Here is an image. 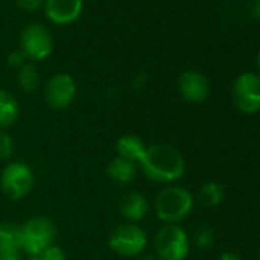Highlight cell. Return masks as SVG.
Here are the masks:
<instances>
[{
	"instance_id": "7c38bea8",
	"label": "cell",
	"mask_w": 260,
	"mask_h": 260,
	"mask_svg": "<svg viewBox=\"0 0 260 260\" xmlns=\"http://www.w3.org/2000/svg\"><path fill=\"white\" fill-rule=\"evenodd\" d=\"M118 207H119L121 216L132 223L143 220L149 214V210H150V204L147 198L143 193L135 191V190L124 193L119 199Z\"/></svg>"
},
{
	"instance_id": "e0dca14e",
	"label": "cell",
	"mask_w": 260,
	"mask_h": 260,
	"mask_svg": "<svg viewBox=\"0 0 260 260\" xmlns=\"http://www.w3.org/2000/svg\"><path fill=\"white\" fill-rule=\"evenodd\" d=\"M0 248L22 251V228L11 222L0 223Z\"/></svg>"
},
{
	"instance_id": "3957f363",
	"label": "cell",
	"mask_w": 260,
	"mask_h": 260,
	"mask_svg": "<svg viewBox=\"0 0 260 260\" xmlns=\"http://www.w3.org/2000/svg\"><path fill=\"white\" fill-rule=\"evenodd\" d=\"M149 245L147 233L132 222L118 225L109 236V246L113 252L122 257H138Z\"/></svg>"
},
{
	"instance_id": "f546056e",
	"label": "cell",
	"mask_w": 260,
	"mask_h": 260,
	"mask_svg": "<svg viewBox=\"0 0 260 260\" xmlns=\"http://www.w3.org/2000/svg\"><path fill=\"white\" fill-rule=\"evenodd\" d=\"M257 66H258V69H260V51H258V55H257Z\"/></svg>"
},
{
	"instance_id": "30bf717a",
	"label": "cell",
	"mask_w": 260,
	"mask_h": 260,
	"mask_svg": "<svg viewBox=\"0 0 260 260\" xmlns=\"http://www.w3.org/2000/svg\"><path fill=\"white\" fill-rule=\"evenodd\" d=\"M178 89L181 96L191 104H201L210 95V83L207 77L198 71H185L181 74Z\"/></svg>"
},
{
	"instance_id": "f1b7e54d",
	"label": "cell",
	"mask_w": 260,
	"mask_h": 260,
	"mask_svg": "<svg viewBox=\"0 0 260 260\" xmlns=\"http://www.w3.org/2000/svg\"><path fill=\"white\" fill-rule=\"evenodd\" d=\"M28 260H40V257H39V255H29Z\"/></svg>"
},
{
	"instance_id": "8992f818",
	"label": "cell",
	"mask_w": 260,
	"mask_h": 260,
	"mask_svg": "<svg viewBox=\"0 0 260 260\" xmlns=\"http://www.w3.org/2000/svg\"><path fill=\"white\" fill-rule=\"evenodd\" d=\"M34 187V173L23 162H8L0 175V188L13 201L26 198Z\"/></svg>"
},
{
	"instance_id": "ac0fdd59",
	"label": "cell",
	"mask_w": 260,
	"mask_h": 260,
	"mask_svg": "<svg viewBox=\"0 0 260 260\" xmlns=\"http://www.w3.org/2000/svg\"><path fill=\"white\" fill-rule=\"evenodd\" d=\"M17 81H19V86L22 90L34 92V90H37V87L40 84V74L32 63H26L19 69Z\"/></svg>"
},
{
	"instance_id": "6da1fadb",
	"label": "cell",
	"mask_w": 260,
	"mask_h": 260,
	"mask_svg": "<svg viewBox=\"0 0 260 260\" xmlns=\"http://www.w3.org/2000/svg\"><path fill=\"white\" fill-rule=\"evenodd\" d=\"M140 167L150 181L158 184H173L184 176L185 159L176 147L158 143L147 146V152Z\"/></svg>"
},
{
	"instance_id": "277c9868",
	"label": "cell",
	"mask_w": 260,
	"mask_h": 260,
	"mask_svg": "<svg viewBox=\"0 0 260 260\" xmlns=\"http://www.w3.org/2000/svg\"><path fill=\"white\" fill-rule=\"evenodd\" d=\"M155 251L161 260H185L190 252L187 231L176 223L164 225L155 236Z\"/></svg>"
},
{
	"instance_id": "44dd1931",
	"label": "cell",
	"mask_w": 260,
	"mask_h": 260,
	"mask_svg": "<svg viewBox=\"0 0 260 260\" xmlns=\"http://www.w3.org/2000/svg\"><path fill=\"white\" fill-rule=\"evenodd\" d=\"M39 257L40 260H66V252L63 251V248L57 245H51Z\"/></svg>"
},
{
	"instance_id": "d4e9b609",
	"label": "cell",
	"mask_w": 260,
	"mask_h": 260,
	"mask_svg": "<svg viewBox=\"0 0 260 260\" xmlns=\"http://www.w3.org/2000/svg\"><path fill=\"white\" fill-rule=\"evenodd\" d=\"M146 83H147V75L146 74H138L134 78L132 87H134V90H140V89H143L146 86Z\"/></svg>"
},
{
	"instance_id": "603a6c76",
	"label": "cell",
	"mask_w": 260,
	"mask_h": 260,
	"mask_svg": "<svg viewBox=\"0 0 260 260\" xmlns=\"http://www.w3.org/2000/svg\"><path fill=\"white\" fill-rule=\"evenodd\" d=\"M42 5H43V0H17V7L26 13H34Z\"/></svg>"
},
{
	"instance_id": "7a4b0ae2",
	"label": "cell",
	"mask_w": 260,
	"mask_h": 260,
	"mask_svg": "<svg viewBox=\"0 0 260 260\" xmlns=\"http://www.w3.org/2000/svg\"><path fill=\"white\" fill-rule=\"evenodd\" d=\"M194 198L193 194L179 185H170L161 190L155 199L156 217L167 223H179L187 219L193 210Z\"/></svg>"
},
{
	"instance_id": "5bb4252c",
	"label": "cell",
	"mask_w": 260,
	"mask_h": 260,
	"mask_svg": "<svg viewBox=\"0 0 260 260\" xmlns=\"http://www.w3.org/2000/svg\"><path fill=\"white\" fill-rule=\"evenodd\" d=\"M106 175L110 181H113L116 184H121V185L130 184L137 178V164L116 156L107 164Z\"/></svg>"
},
{
	"instance_id": "5b68a950",
	"label": "cell",
	"mask_w": 260,
	"mask_h": 260,
	"mask_svg": "<svg viewBox=\"0 0 260 260\" xmlns=\"http://www.w3.org/2000/svg\"><path fill=\"white\" fill-rule=\"evenodd\" d=\"M22 251L28 255H40L54 245L55 226L48 217H31L22 226Z\"/></svg>"
},
{
	"instance_id": "484cf974",
	"label": "cell",
	"mask_w": 260,
	"mask_h": 260,
	"mask_svg": "<svg viewBox=\"0 0 260 260\" xmlns=\"http://www.w3.org/2000/svg\"><path fill=\"white\" fill-rule=\"evenodd\" d=\"M249 13L251 16L260 22V0H252V4H251V8H249Z\"/></svg>"
},
{
	"instance_id": "4fadbf2b",
	"label": "cell",
	"mask_w": 260,
	"mask_h": 260,
	"mask_svg": "<svg viewBox=\"0 0 260 260\" xmlns=\"http://www.w3.org/2000/svg\"><path fill=\"white\" fill-rule=\"evenodd\" d=\"M116 155L134 164H141L147 152V144L138 135H122L116 141Z\"/></svg>"
},
{
	"instance_id": "cb8c5ba5",
	"label": "cell",
	"mask_w": 260,
	"mask_h": 260,
	"mask_svg": "<svg viewBox=\"0 0 260 260\" xmlns=\"http://www.w3.org/2000/svg\"><path fill=\"white\" fill-rule=\"evenodd\" d=\"M0 260H22V255L19 251H10L0 248Z\"/></svg>"
},
{
	"instance_id": "d6986e66",
	"label": "cell",
	"mask_w": 260,
	"mask_h": 260,
	"mask_svg": "<svg viewBox=\"0 0 260 260\" xmlns=\"http://www.w3.org/2000/svg\"><path fill=\"white\" fill-rule=\"evenodd\" d=\"M216 243V234L214 230L208 225H202L194 233V245L201 251H210Z\"/></svg>"
},
{
	"instance_id": "ffe728a7",
	"label": "cell",
	"mask_w": 260,
	"mask_h": 260,
	"mask_svg": "<svg viewBox=\"0 0 260 260\" xmlns=\"http://www.w3.org/2000/svg\"><path fill=\"white\" fill-rule=\"evenodd\" d=\"M14 140L11 138L10 134H7L5 130H0V161L8 162L14 156Z\"/></svg>"
},
{
	"instance_id": "2e32d148",
	"label": "cell",
	"mask_w": 260,
	"mask_h": 260,
	"mask_svg": "<svg viewBox=\"0 0 260 260\" xmlns=\"http://www.w3.org/2000/svg\"><path fill=\"white\" fill-rule=\"evenodd\" d=\"M225 199V187L217 181L205 182L198 191V201L205 208H214Z\"/></svg>"
},
{
	"instance_id": "9a60e30c",
	"label": "cell",
	"mask_w": 260,
	"mask_h": 260,
	"mask_svg": "<svg viewBox=\"0 0 260 260\" xmlns=\"http://www.w3.org/2000/svg\"><path fill=\"white\" fill-rule=\"evenodd\" d=\"M20 115V106L17 100L8 92L0 89V130H5L16 124Z\"/></svg>"
},
{
	"instance_id": "83f0119b",
	"label": "cell",
	"mask_w": 260,
	"mask_h": 260,
	"mask_svg": "<svg viewBox=\"0 0 260 260\" xmlns=\"http://www.w3.org/2000/svg\"><path fill=\"white\" fill-rule=\"evenodd\" d=\"M140 260H158L155 255H152V254H149V255H144V257H141Z\"/></svg>"
},
{
	"instance_id": "4dcf8cb0",
	"label": "cell",
	"mask_w": 260,
	"mask_h": 260,
	"mask_svg": "<svg viewBox=\"0 0 260 260\" xmlns=\"http://www.w3.org/2000/svg\"><path fill=\"white\" fill-rule=\"evenodd\" d=\"M258 260H260V249H258Z\"/></svg>"
},
{
	"instance_id": "ba28073f",
	"label": "cell",
	"mask_w": 260,
	"mask_h": 260,
	"mask_svg": "<svg viewBox=\"0 0 260 260\" xmlns=\"http://www.w3.org/2000/svg\"><path fill=\"white\" fill-rule=\"evenodd\" d=\"M20 49L28 58L42 61L46 60L54 49V40L48 28L40 23L28 25L20 34Z\"/></svg>"
},
{
	"instance_id": "4316f807",
	"label": "cell",
	"mask_w": 260,
	"mask_h": 260,
	"mask_svg": "<svg viewBox=\"0 0 260 260\" xmlns=\"http://www.w3.org/2000/svg\"><path fill=\"white\" fill-rule=\"evenodd\" d=\"M217 260H243L239 254H236V252H230V251H226V252H222L220 255H219V258Z\"/></svg>"
},
{
	"instance_id": "7402d4cb",
	"label": "cell",
	"mask_w": 260,
	"mask_h": 260,
	"mask_svg": "<svg viewBox=\"0 0 260 260\" xmlns=\"http://www.w3.org/2000/svg\"><path fill=\"white\" fill-rule=\"evenodd\" d=\"M26 60H28V57L22 49H16V51L10 52V55H8V64L11 68H19L20 69L23 64H26Z\"/></svg>"
},
{
	"instance_id": "9c48e42d",
	"label": "cell",
	"mask_w": 260,
	"mask_h": 260,
	"mask_svg": "<svg viewBox=\"0 0 260 260\" xmlns=\"http://www.w3.org/2000/svg\"><path fill=\"white\" fill-rule=\"evenodd\" d=\"M77 96L75 80L69 74L52 75L45 86V100L52 109L69 107Z\"/></svg>"
},
{
	"instance_id": "52a82bcc",
	"label": "cell",
	"mask_w": 260,
	"mask_h": 260,
	"mask_svg": "<svg viewBox=\"0 0 260 260\" xmlns=\"http://www.w3.org/2000/svg\"><path fill=\"white\" fill-rule=\"evenodd\" d=\"M233 103L236 109L245 115L260 110V75L252 72L240 74L233 84Z\"/></svg>"
},
{
	"instance_id": "8fae6325",
	"label": "cell",
	"mask_w": 260,
	"mask_h": 260,
	"mask_svg": "<svg viewBox=\"0 0 260 260\" xmlns=\"http://www.w3.org/2000/svg\"><path fill=\"white\" fill-rule=\"evenodd\" d=\"M46 17L55 25H71L83 13V0H45Z\"/></svg>"
}]
</instances>
